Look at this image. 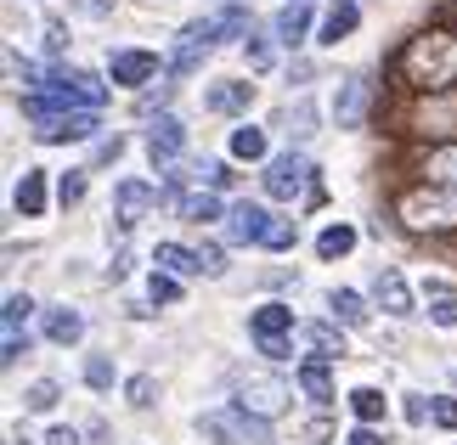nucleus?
I'll return each instance as SVG.
<instances>
[{
  "mask_svg": "<svg viewBox=\"0 0 457 445\" xmlns=\"http://www.w3.org/2000/svg\"><path fill=\"white\" fill-rule=\"evenodd\" d=\"M277 215H266V203H232L226 209V243H237V248H266V231H271Z\"/></svg>",
  "mask_w": 457,
  "mask_h": 445,
  "instance_id": "7",
  "label": "nucleus"
},
{
  "mask_svg": "<svg viewBox=\"0 0 457 445\" xmlns=\"http://www.w3.org/2000/svg\"><path fill=\"white\" fill-rule=\"evenodd\" d=\"M108 79L125 85V91H136V85H153V79H158V51H142V45L113 51V57H108Z\"/></svg>",
  "mask_w": 457,
  "mask_h": 445,
  "instance_id": "10",
  "label": "nucleus"
},
{
  "mask_svg": "<svg viewBox=\"0 0 457 445\" xmlns=\"http://www.w3.org/2000/svg\"><path fill=\"white\" fill-rule=\"evenodd\" d=\"M147 209H158V186H147V181H119L113 186V226L119 231H136V220H142Z\"/></svg>",
  "mask_w": 457,
  "mask_h": 445,
  "instance_id": "11",
  "label": "nucleus"
},
{
  "mask_svg": "<svg viewBox=\"0 0 457 445\" xmlns=\"http://www.w3.org/2000/svg\"><path fill=\"white\" fill-rule=\"evenodd\" d=\"M119 152H125V136H113V141H102V147H96V158H102V164H113Z\"/></svg>",
  "mask_w": 457,
  "mask_h": 445,
  "instance_id": "50",
  "label": "nucleus"
},
{
  "mask_svg": "<svg viewBox=\"0 0 457 445\" xmlns=\"http://www.w3.org/2000/svg\"><path fill=\"white\" fill-rule=\"evenodd\" d=\"M249 333H254V344H260V338H294V333H300V322H294L288 305H260L249 316Z\"/></svg>",
  "mask_w": 457,
  "mask_h": 445,
  "instance_id": "18",
  "label": "nucleus"
},
{
  "mask_svg": "<svg viewBox=\"0 0 457 445\" xmlns=\"http://www.w3.org/2000/svg\"><path fill=\"white\" fill-rule=\"evenodd\" d=\"M170 91H175V85H158V91H142V102H136V108H142V113L164 108V102H170Z\"/></svg>",
  "mask_w": 457,
  "mask_h": 445,
  "instance_id": "49",
  "label": "nucleus"
},
{
  "mask_svg": "<svg viewBox=\"0 0 457 445\" xmlns=\"http://www.w3.org/2000/svg\"><path fill=\"white\" fill-rule=\"evenodd\" d=\"M260 355H266V361H288V355H294V338H260Z\"/></svg>",
  "mask_w": 457,
  "mask_h": 445,
  "instance_id": "47",
  "label": "nucleus"
},
{
  "mask_svg": "<svg viewBox=\"0 0 457 445\" xmlns=\"http://www.w3.org/2000/svg\"><path fill=\"white\" fill-rule=\"evenodd\" d=\"M237 406L271 423V417H283L288 406H294V383H288V378H277V372H254V378H243V383H237Z\"/></svg>",
  "mask_w": 457,
  "mask_h": 445,
  "instance_id": "6",
  "label": "nucleus"
},
{
  "mask_svg": "<svg viewBox=\"0 0 457 445\" xmlns=\"http://www.w3.org/2000/svg\"><path fill=\"white\" fill-rule=\"evenodd\" d=\"M356 23H361V6L356 0H339V6L322 17V45H339L345 34H356Z\"/></svg>",
  "mask_w": 457,
  "mask_h": 445,
  "instance_id": "25",
  "label": "nucleus"
},
{
  "mask_svg": "<svg viewBox=\"0 0 457 445\" xmlns=\"http://www.w3.org/2000/svg\"><path fill=\"white\" fill-rule=\"evenodd\" d=\"M424 175H429L435 186H452V192H457V141H452V147H435V152L424 158Z\"/></svg>",
  "mask_w": 457,
  "mask_h": 445,
  "instance_id": "29",
  "label": "nucleus"
},
{
  "mask_svg": "<svg viewBox=\"0 0 457 445\" xmlns=\"http://www.w3.org/2000/svg\"><path fill=\"white\" fill-rule=\"evenodd\" d=\"M57 400H62V383H57V378H34V383L23 389V406H29V412H51Z\"/></svg>",
  "mask_w": 457,
  "mask_h": 445,
  "instance_id": "31",
  "label": "nucleus"
},
{
  "mask_svg": "<svg viewBox=\"0 0 457 445\" xmlns=\"http://www.w3.org/2000/svg\"><path fill=\"white\" fill-rule=\"evenodd\" d=\"M435 429H457V400L452 395H435Z\"/></svg>",
  "mask_w": 457,
  "mask_h": 445,
  "instance_id": "46",
  "label": "nucleus"
},
{
  "mask_svg": "<svg viewBox=\"0 0 457 445\" xmlns=\"http://www.w3.org/2000/svg\"><path fill=\"white\" fill-rule=\"evenodd\" d=\"M401 74L418 91H446L457 79V40L452 34H418V40L401 51Z\"/></svg>",
  "mask_w": 457,
  "mask_h": 445,
  "instance_id": "1",
  "label": "nucleus"
},
{
  "mask_svg": "<svg viewBox=\"0 0 457 445\" xmlns=\"http://www.w3.org/2000/svg\"><path fill=\"white\" fill-rule=\"evenodd\" d=\"M204 108L209 113H249L254 108V85L249 79H220L215 91L204 96Z\"/></svg>",
  "mask_w": 457,
  "mask_h": 445,
  "instance_id": "16",
  "label": "nucleus"
},
{
  "mask_svg": "<svg viewBox=\"0 0 457 445\" xmlns=\"http://www.w3.org/2000/svg\"><path fill=\"white\" fill-rule=\"evenodd\" d=\"M424 299H429V322L435 327H457V293L446 276H429L424 282Z\"/></svg>",
  "mask_w": 457,
  "mask_h": 445,
  "instance_id": "23",
  "label": "nucleus"
},
{
  "mask_svg": "<svg viewBox=\"0 0 457 445\" xmlns=\"http://www.w3.org/2000/svg\"><path fill=\"white\" fill-rule=\"evenodd\" d=\"M46 51H51V57H62V51H68V29H62V17H46Z\"/></svg>",
  "mask_w": 457,
  "mask_h": 445,
  "instance_id": "45",
  "label": "nucleus"
},
{
  "mask_svg": "<svg viewBox=\"0 0 457 445\" xmlns=\"http://www.w3.org/2000/svg\"><path fill=\"white\" fill-rule=\"evenodd\" d=\"M300 344L311 350V361H339L345 355V333H339V322H300Z\"/></svg>",
  "mask_w": 457,
  "mask_h": 445,
  "instance_id": "13",
  "label": "nucleus"
},
{
  "mask_svg": "<svg viewBox=\"0 0 457 445\" xmlns=\"http://www.w3.org/2000/svg\"><path fill=\"white\" fill-rule=\"evenodd\" d=\"M23 355H29V333H6V338H0V361H6V367H17Z\"/></svg>",
  "mask_w": 457,
  "mask_h": 445,
  "instance_id": "43",
  "label": "nucleus"
},
{
  "mask_svg": "<svg viewBox=\"0 0 457 445\" xmlns=\"http://www.w3.org/2000/svg\"><path fill=\"white\" fill-rule=\"evenodd\" d=\"M198 434L209 445H271V423L232 400V406H215V412H198Z\"/></svg>",
  "mask_w": 457,
  "mask_h": 445,
  "instance_id": "3",
  "label": "nucleus"
},
{
  "mask_svg": "<svg viewBox=\"0 0 457 445\" xmlns=\"http://www.w3.org/2000/svg\"><path fill=\"white\" fill-rule=\"evenodd\" d=\"M12 209L23 220L46 215V169H23V181H17V192H12Z\"/></svg>",
  "mask_w": 457,
  "mask_h": 445,
  "instance_id": "20",
  "label": "nucleus"
},
{
  "mask_svg": "<svg viewBox=\"0 0 457 445\" xmlns=\"http://www.w3.org/2000/svg\"><path fill=\"white\" fill-rule=\"evenodd\" d=\"M102 130L96 108L85 113H62V119H34V141H46V147H57V141H91Z\"/></svg>",
  "mask_w": 457,
  "mask_h": 445,
  "instance_id": "9",
  "label": "nucleus"
},
{
  "mask_svg": "<svg viewBox=\"0 0 457 445\" xmlns=\"http://www.w3.org/2000/svg\"><path fill=\"white\" fill-rule=\"evenodd\" d=\"M147 299H153V305H175V299H181V276L153 271V276H147Z\"/></svg>",
  "mask_w": 457,
  "mask_h": 445,
  "instance_id": "35",
  "label": "nucleus"
},
{
  "mask_svg": "<svg viewBox=\"0 0 457 445\" xmlns=\"http://www.w3.org/2000/svg\"><path fill=\"white\" fill-rule=\"evenodd\" d=\"M85 175H91V169H68V175H57V203H62V209L85 203V186H91Z\"/></svg>",
  "mask_w": 457,
  "mask_h": 445,
  "instance_id": "34",
  "label": "nucleus"
},
{
  "mask_svg": "<svg viewBox=\"0 0 457 445\" xmlns=\"http://www.w3.org/2000/svg\"><path fill=\"white\" fill-rule=\"evenodd\" d=\"M356 243H361V231H356V226H350V220H333L322 237H316V254H322V260H345Z\"/></svg>",
  "mask_w": 457,
  "mask_h": 445,
  "instance_id": "26",
  "label": "nucleus"
},
{
  "mask_svg": "<svg viewBox=\"0 0 457 445\" xmlns=\"http://www.w3.org/2000/svg\"><path fill=\"white\" fill-rule=\"evenodd\" d=\"M328 310H333V322H345V327H356L361 316H367V305H361L356 288H333L328 293Z\"/></svg>",
  "mask_w": 457,
  "mask_h": 445,
  "instance_id": "30",
  "label": "nucleus"
},
{
  "mask_svg": "<svg viewBox=\"0 0 457 445\" xmlns=\"http://www.w3.org/2000/svg\"><path fill=\"white\" fill-rule=\"evenodd\" d=\"M350 412H356V423H384V412H390V400H384V389H350Z\"/></svg>",
  "mask_w": 457,
  "mask_h": 445,
  "instance_id": "28",
  "label": "nucleus"
},
{
  "mask_svg": "<svg viewBox=\"0 0 457 445\" xmlns=\"http://www.w3.org/2000/svg\"><path fill=\"white\" fill-rule=\"evenodd\" d=\"M395 215H401V226H407V231H457V192L424 181V186L401 192Z\"/></svg>",
  "mask_w": 457,
  "mask_h": 445,
  "instance_id": "2",
  "label": "nucleus"
},
{
  "mask_svg": "<svg viewBox=\"0 0 457 445\" xmlns=\"http://www.w3.org/2000/svg\"><path fill=\"white\" fill-rule=\"evenodd\" d=\"M311 158L305 152H271L266 158V175H260V186H266V198H277V203H300L305 192H311Z\"/></svg>",
  "mask_w": 457,
  "mask_h": 445,
  "instance_id": "5",
  "label": "nucleus"
},
{
  "mask_svg": "<svg viewBox=\"0 0 457 445\" xmlns=\"http://www.w3.org/2000/svg\"><path fill=\"white\" fill-rule=\"evenodd\" d=\"M243 57H249L254 74H266V68H271V40H266V34H249V40H243Z\"/></svg>",
  "mask_w": 457,
  "mask_h": 445,
  "instance_id": "39",
  "label": "nucleus"
},
{
  "mask_svg": "<svg viewBox=\"0 0 457 445\" xmlns=\"http://www.w3.org/2000/svg\"><path fill=\"white\" fill-rule=\"evenodd\" d=\"M153 265H158V271H170V276H204L198 248H187V243H158L153 248Z\"/></svg>",
  "mask_w": 457,
  "mask_h": 445,
  "instance_id": "19",
  "label": "nucleus"
},
{
  "mask_svg": "<svg viewBox=\"0 0 457 445\" xmlns=\"http://www.w3.org/2000/svg\"><path fill=\"white\" fill-rule=\"evenodd\" d=\"M68 79L79 85V96H85V108H102V102H108V85H102L96 74H74V68H68Z\"/></svg>",
  "mask_w": 457,
  "mask_h": 445,
  "instance_id": "40",
  "label": "nucleus"
},
{
  "mask_svg": "<svg viewBox=\"0 0 457 445\" xmlns=\"http://www.w3.org/2000/svg\"><path fill=\"white\" fill-rule=\"evenodd\" d=\"M407 406H401V412H407V423L412 429H424V423H435V400L429 395H401Z\"/></svg>",
  "mask_w": 457,
  "mask_h": 445,
  "instance_id": "41",
  "label": "nucleus"
},
{
  "mask_svg": "<svg viewBox=\"0 0 457 445\" xmlns=\"http://www.w3.org/2000/svg\"><path fill=\"white\" fill-rule=\"evenodd\" d=\"M12 445H29V440H23V434H12Z\"/></svg>",
  "mask_w": 457,
  "mask_h": 445,
  "instance_id": "53",
  "label": "nucleus"
},
{
  "mask_svg": "<svg viewBox=\"0 0 457 445\" xmlns=\"http://www.w3.org/2000/svg\"><path fill=\"white\" fill-rule=\"evenodd\" d=\"M294 389H300L311 406H333V372H328V361H300Z\"/></svg>",
  "mask_w": 457,
  "mask_h": 445,
  "instance_id": "17",
  "label": "nucleus"
},
{
  "mask_svg": "<svg viewBox=\"0 0 457 445\" xmlns=\"http://www.w3.org/2000/svg\"><path fill=\"white\" fill-rule=\"evenodd\" d=\"M192 181H198L204 192H226V186H232V169L215 164V158H204V164H192Z\"/></svg>",
  "mask_w": 457,
  "mask_h": 445,
  "instance_id": "32",
  "label": "nucleus"
},
{
  "mask_svg": "<svg viewBox=\"0 0 457 445\" xmlns=\"http://www.w3.org/2000/svg\"><path fill=\"white\" fill-rule=\"evenodd\" d=\"M113 378H119V372H113L108 355H91V361H85V383H91V389H102V395H108Z\"/></svg>",
  "mask_w": 457,
  "mask_h": 445,
  "instance_id": "37",
  "label": "nucleus"
},
{
  "mask_svg": "<svg viewBox=\"0 0 457 445\" xmlns=\"http://www.w3.org/2000/svg\"><path fill=\"white\" fill-rule=\"evenodd\" d=\"M367 102H373V85H367L361 74L339 85V96H333V119H339V130H356L361 113H367Z\"/></svg>",
  "mask_w": 457,
  "mask_h": 445,
  "instance_id": "15",
  "label": "nucleus"
},
{
  "mask_svg": "<svg viewBox=\"0 0 457 445\" xmlns=\"http://www.w3.org/2000/svg\"><path fill=\"white\" fill-rule=\"evenodd\" d=\"M153 395H158V383L147 378V372H136V378L125 383V400H130V406H153Z\"/></svg>",
  "mask_w": 457,
  "mask_h": 445,
  "instance_id": "42",
  "label": "nucleus"
},
{
  "mask_svg": "<svg viewBox=\"0 0 457 445\" xmlns=\"http://www.w3.org/2000/svg\"><path fill=\"white\" fill-rule=\"evenodd\" d=\"M345 445H384V434L373 429V423H356V429L345 434Z\"/></svg>",
  "mask_w": 457,
  "mask_h": 445,
  "instance_id": "48",
  "label": "nucleus"
},
{
  "mask_svg": "<svg viewBox=\"0 0 457 445\" xmlns=\"http://www.w3.org/2000/svg\"><path fill=\"white\" fill-rule=\"evenodd\" d=\"M283 119L294 124V130H288L294 141H305V136H316V130H311V124H316V108H311L305 96H300V102H288V113H283Z\"/></svg>",
  "mask_w": 457,
  "mask_h": 445,
  "instance_id": "36",
  "label": "nucleus"
},
{
  "mask_svg": "<svg viewBox=\"0 0 457 445\" xmlns=\"http://www.w3.org/2000/svg\"><path fill=\"white\" fill-rule=\"evenodd\" d=\"M198 260H204V276H209V282L226 276V254H220L215 243H198Z\"/></svg>",
  "mask_w": 457,
  "mask_h": 445,
  "instance_id": "44",
  "label": "nucleus"
},
{
  "mask_svg": "<svg viewBox=\"0 0 457 445\" xmlns=\"http://www.w3.org/2000/svg\"><path fill=\"white\" fill-rule=\"evenodd\" d=\"M181 220H192V226H209V220H226V203H220V192H187L181 198Z\"/></svg>",
  "mask_w": 457,
  "mask_h": 445,
  "instance_id": "24",
  "label": "nucleus"
},
{
  "mask_svg": "<svg viewBox=\"0 0 457 445\" xmlns=\"http://www.w3.org/2000/svg\"><path fill=\"white\" fill-rule=\"evenodd\" d=\"M232 158H237V164H266V158H271V141H266V130L243 119L237 130H232Z\"/></svg>",
  "mask_w": 457,
  "mask_h": 445,
  "instance_id": "21",
  "label": "nucleus"
},
{
  "mask_svg": "<svg viewBox=\"0 0 457 445\" xmlns=\"http://www.w3.org/2000/svg\"><path fill=\"white\" fill-rule=\"evenodd\" d=\"M46 338H51V344H79V338H85V316L74 310V305H57V310H46Z\"/></svg>",
  "mask_w": 457,
  "mask_h": 445,
  "instance_id": "22",
  "label": "nucleus"
},
{
  "mask_svg": "<svg viewBox=\"0 0 457 445\" xmlns=\"http://www.w3.org/2000/svg\"><path fill=\"white\" fill-rule=\"evenodd\" d=\"M29 316H34V299L29 293H6V316H0V327H6V333H23Z\"/></svg>",
  "mask_w": 457,
  "mask_h": 445,
  "instance_id": "33",
  "label": "nucleus"
},
{
  "mask_svg": "<svg viewBox=\"0 0 457 445\" xmlns=\"http://www.w3.org/2000/svg\"><path fill=\"white\" fill-rule=\"evenodd\" d=\"M294 243H300V226H294V220H271V231H266V248H271V254H288Z\"/></svg>",
  "mask_w": 457,
  "mask_h": 445,
  "instance_id": "38",
  "label": "nucleus"
},
{
  "mask_svg": "<svg viewBox=\"0 0 457 445\" xmlns=\"http://www.w3.org/2000/svg\"><path fill=\"white\" fill-rule=\"evenodd\" d=\"M373 299H378V310L384 316H412V288H407V276L395 271V265H384V271L373 276Z\"/></svg>",
  "mask_w": 457,
  "mask_h": 445,
  "instance_id": "12",
  "label": "nucleus"
},
{
  "mask_svg": "<svg viewBox=\"0 0 457 445\" xmlns=\"http://www.w3.org/2000/svg\"><path fill=\"white\" fill-rule=\"evenodd\" d=\"M254 34V12L243 0H226L220 6V40H249Z\"/></svg>",
  "mask_w": 457,
  "mask_h": 445,
  "instance_id": "27",
  "label": "nucleus"
},
{
  "mask_svg": "<svg viewBox=\"0 0 457 445\" xmlns=\"http://www.w3.org/2000/svg\"><path fill=\"white\" fill-rule=\"evenodd\" d=\"M46 445H79V434H74V429H51Z\"/></svg>",
  "mask_w": 457,
  "mask_h": 445,
  "instance_id": "51",
  "label": "nucleus"
},
{
  "mask_svg": "<svg viewBox=\"0 0 457 445\" xmlns=\"http://www.w3.org/2000/svg\"><path fill=\"white\" fill-rule=\"evenodd\" d=\"M79 6L91 12V17H102V12H108V0H79Z\"/></svg>",
  "mask_w": 457,
  "mask_h": 445,
  "instance_id": "52",
  "label": "nucleus"
},
{
  "mask_svg": "<svg viewBox=\"0 0 457 445\" xmlns=\"http://www.w3.org/2000/svg\"><path fill=\"white\" fill-rule=\"evenodd\" d=\"M181 152H187V124L175 119V113H158V119L147 124V158H153L158 169H170Z\"/></svg>",
  "mask_w": 457,
  "mask_h": 445,
  "instance_id": "8",
  "label": "nucleus"
},
{
  "mask_svg": "<svg viewBox=\"0 0 457 445\" xmlns=\"http://www.w3.org/2000/svg\"><path fill=\"white\" fill-rule=\"evenodd\" d=\"M220 45V12H209V17H192V23L175 34V45H170V57H164V74L170 79H187V74H198L204 57Z\"/></svg>",
  "mask_w": 457,
  "mask_h": 445,
  "instance_id": "4",
  "label": "nucleus"
},
{
  "mask_svg": "<svg viewBox=\"0 0 457 445\" xmlns=\"http://www.w3.org/2000/svg\"><path fill=\"white\" fill-rule=\"evenodd\" d=\"M305 34H311V0H288V6L271 17V40L294 51V45H305Z\"/></svg>",
  "mask_w": 457,
  "mask_h": 445,
  "instance_id": "14",
  "label": "nucleus"
}]
</instances>
